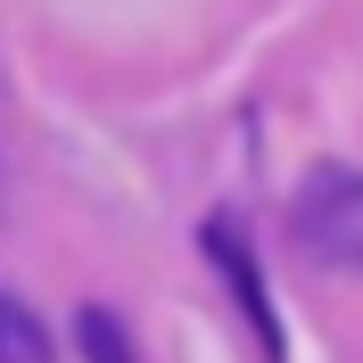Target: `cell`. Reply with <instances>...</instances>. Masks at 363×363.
<instances>
[{
    "mask_svg": "<svg viewBox=\"0 0 363 363\" xmlns=\"http://www.w3.org/2000/svg\"><path fill=\"white\" fill-rule=\"evenodd\" d=\"M289 240L314 264L355 272L363 264V165H314L289 199Z\"/></svg>",
    "mask_w": 363,
    "mask_h": 363,
    "instance_id": "6da1fadb",
    "label": "cell"
},
{
    "mask_svg": "<svg viewBox=\"0 0 363 363\" xmlns=\"http://www.w3.org/2000/svg\"><path fill=\"white\" fill-rule=\"evenodd\" d=\"M206 256H215V272L231 281V297H240V314H248L256 347H264V363H281V322H272V297H264V272H256V256L240 248V231L215 215L206 223Z\"/></svg>",
    "mask_w": 363,
    "mask_h": 363,
    "instance_id": "7a4b0ae2",
    "label": "cell"
},
{
    "mask_svg": "<svg viewBox=\"0 0 363 363\" xmlns=\"http://www.w3.org/2000/svg\"><path fill=\"white\" fill-rule=\"evenodd\" d=\"M0 363H50V330L25 314L17 297H0Z\"/></svg>",
    "mask_w": 363,
    "mask_h": 363,
    "instance_id": "3957f363",
    "label": "cell"
},
{
    "mask_svg": "<svg viewBox=\"0 0 363 363\" xmlns=\"http://www.w3.org/2000/svg\"><path fill=\"white\" fill-rule=\"evenodd\" d=\"M74 339H83L91 363H133V347H124V322L108 314V306H83L74 314Z\"/></svg>",
    "mask_w": 363,
    "mask_h": 363,
    "instance_id": "277c9868",
    "label": "cell"
}]
</instances>
